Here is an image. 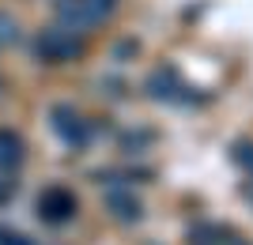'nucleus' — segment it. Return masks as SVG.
Segmentation results:
<instances>
[{
	"label": "nucleus",
	"mask_w": 253,
	"mask_h": 245,
	"mask_svg": "<svg viewBox=\"0 0 253 245\" xmlns=\"http://www.w3.org/2000/svg\"><path fill=\"white\" fill-rule=\"evenodd\" d=\"M23 155V143L11 132H0V166H15Z\"/></svg>",
	"instance_id": "obj_2"
},
{
	"label": "nucleus",
	"mask_w": 253,
	"mask_h": 245,
	"mask_svg": "<svg viewBox=\"0 0 253 245\" xmlns=\"http://www.w3.org/2000/svg\"><path fill=\"white\" fill-rule=\"evenodd\" d=\"M72 211H76V200H72L64 189H49V192L42 196V215L49 219V223H64Z\"/></svg>",
	"instance_id": "obj_1"
}]
</instances>
